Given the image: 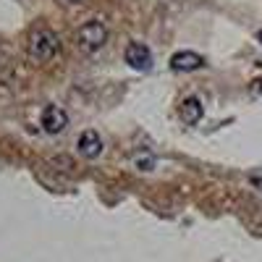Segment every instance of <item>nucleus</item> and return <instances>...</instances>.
Listing matches in <instances>:
<instances>
[{"mask_svg": "<svg viewBox=\"0 0 262 262\" xmlns=\"http://www.w3.org/2000/svg\"><path fill=\"white\" fill-rule=\"evenodd\" d=\"M74 39H76L79 50H84V53H97L105 42H107V29H105L102 21H84V24L76 29Z\"/></svg>", "mask_w": 262, "mask_h": 262, "instance_id": "obj_1", "label": "nucleus"}, {"mask_svg": "<svg viewBox=\"0 0 262 262\" xmlns=\"http://www.w3.org/2000/svg\"><path fill=\"white\" fill-rule=\"evenodd\" d=\"M58 50H60V37L50 29H37L29 37V55L39 63H45L53 55H58Z\"/></svg>", "mask_w": 262, "mask_h": 262, "instance_id": "obj_2", "label": "nucleus"}, {"mask_svg": "<svg viewBox=\"0 0 262 262\" xmlns=\"http://www.w3.org/2000/svg\"><path fill=\"white\" fill-rule=\"evenodd\" d=\"M39 126H42L45 134L55 137V134H60V131L69 126V116H66V111L58 107V105H45L42 113H39Z\"/></svg>", "mask_w": 262, "mask_h": 262, "instance_id": "obj_3", "label": "nucleus"}, {"mask_svg": "<svg viewBox=\"0 0 262 262\" xmlns=\"http://www.w3.org/2000/svg\"><path fill=\"white\" fill-rule=\"evenodd\" d=\"M123 60L137 71H147L152 66V53L144 42H128L126 50H123Z\"/></svg>", "mask_w": 262, "mask_h": 262, "instance_id": "obj_4", "label": "nucleus"}, {"mask_svg": "<svg viewBox=\"0 0 262 262\" xmlns=\"http://www.w3.org/2000/svg\"><path fill=\"white\" fill-rule=\"evenodd\" d=\"M102 137L97 134L95 128H86V131H81L79 134V139H76V149H79V155L81 158H86V160H95V158H100L102 155Z\"/></svg>", "mask_w": 262, "mask_h": 262, "instance_id": "obj_5", "label": "nucleus"}, {"mask_svg": "<svg viewBox=\"0 0 262 262\" xmlns=\"http://www.w3.org/2000/svg\"><path fill=\"white\" fill-rule=\"evenodd\" d=\"M168 66H170V71L189 74V71H200L202 66H205V58L200 53H194V50H179V53L170 55Z\"/></svg>", "mask_w": 262, "mask_h": 262, "instance_id": "obj_6", "label": "nucleus"}, {"mask_svg": "<svg viewBox=\"0 0 262 262\" xmlns=\"http://www.w3.org/2000/svg\"><path fill=\"white\" fill-rule=\"evenodd\" d=\"M202 116H205V105H202V100L196 97V95H189V97L181 100V105H179V118H181L186 126L200 123Z\"/></svg>", "mask_w": 262, "mask_h": 262, "instance_id": "obj_7", "label": "nucleus"}, {"mask_svg": "<svg viewBox=\"0 0 262 262\" xmlns=\"http://www.w3.org/2000/svg\"><path fill=\"white\" fill-rule=\"evenodd\" d=\"M134 168L142 170V173H149L152 168H155V158H152V152L149 149H142L134 155Z\"/></svg>", "mask_w": 262, "mask_h": 262, "instance_id": "obj_8", "label": "nucleus"}, {"mask_svg": "<svg viewBox=\"0 0 262 262\" xmlns=\"http://www.w3.org/2000/svg\"><path fill=\"white\" fill-rule=\"evenodd\" d=\"M249 184H252L254 189H259V191H262V173H259V170L249 173Z\"/></svg>", "mask_w": 262, "mask_h": 262, "instance_id": "obj_9", "label": "nucleus"}, {"mask_svg": "<svg viewBox=\"0 0 262 262\" xmlns=\"http://www.w3.org/2000/svg\"><path fill=\"white\" fill-rule=\"evenodd\" d=\"M252 90H254L257 95H262V79H257V81L252 84Z\"/></svg>", "mask_w": 262, "mask_h": 262, "instance_id": "obj_10", "label": "nucleus"}, {"mask_svg": "<svg viewBox=\"0 0 262 262\" xmlns=\"http://www.w3.org/2000/svg\"><path fill=\"white\" fill-rule=\"evenodd\" d=\"M257 42H259V45H262V29L257 32Z\"/></svg>", "mask_w": 262, "mask_h": 262, "instance_id": "obj_11", "label": "nucleus"}, {"mask_svg": "<svg viewBox=\"0 0 262 262\" xmlns=\"http://www.w3.org/2000/svg\"><path fill=\"white\" fill-rule=\"evenodd\" d=\"M63 3H81V0H63Z\"/></svg>", "mask_w": 262, "mask_h": 262, "instance_id": "obj_12", "label": "nucleus"}]
</instances>
